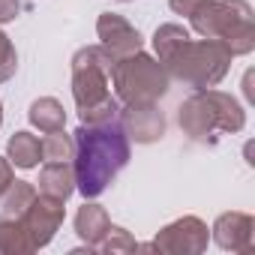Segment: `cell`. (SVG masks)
Returning <instances> with one entry per match:
<instances>
[{
    "mask_svg": "<svg viewBox=\"0 0 255 255\" xmlns=\"http://www.w3.org/2000/svg\"><path fill=\"white\" fill-rule=\"evenodd\" d=\"M114 57L102 45H84L72 54V96L81 123L117 120L120 102L111 96Z\"/></svg>",
    "mask_w": 255,
    "mask_h": 255,
    "instance_id": "cell-2",
    "label": "cell"
},
{
    "mask_svg": "<svg viewBox=\"0 0 255 255\" xmlns=\"http://www.w3.org/2000/svg\"><path fill=\"white\" fill-rule=\"evenodd\" d=\"M120 126L129 141L135 144H153L165 135V114L156 108V102H135L123 105L117 114Z\"/></svg>",
    "mask_w": 255,
    "mask_h": 255,
    "instance_id": "cell-9",
    "label": "cell"
},
{
    "mask_svg": "<svg viewBox=\"0 0 255 255\" xmlns=\"http://www.w3.org/2000/svg\"><path fill=\"white\" fill-rule=\"evenodd\" d=\"M207 3V0H168V6H171V12H177V15H192V12H198L201 6Z\"/></svg>",
    "mask_w": 255,
    "mask_h": 255,
    "instance_id": "cell-22",
    "label": "cell"
},
{
    "mask_svg": "<svg viewBox=\"0 0 255 255\" xmlns=\"http://www.w3.org/2000/svg\"><path fill=\"white\" fill-rule=\"evenodd\" d=\"M189 21L204 39H219L231 57L255 48V15L246 0H207L198 12L189 15Z\"/></svg>",
    "mask_w": 255,
    "mask_h": 255,
    "instance_id": "cell-4",
    "label": "cell"
},
{
    "mask_svg": "<svg viewBox=\"0 0 255 255\" xmlns=\"http://www.w3.org/2000/svg\"><path fill=\"white\" fill-rule=\"evenodd\" d=\"M12 180H15V174H12V162H9L6 156H0V195L9 189Z\"/></svg>",
    "mask_w": 255,
    "mask_h": 255,
    "instance_id": "cell-24",
    "label": "cell"
},
{
    "mask_svg": "<svg viewBox=\"0 0 255 255\" xmlns=\"http://www.w3.org/2000/svg\"><path fill=\"white\" fill-rule=\"evenodd\" d=\"M120 3H129V0H120Z\"/></svg>",
    "mask_w": 255,
    "mask_h": 255,
    "instance_id": "cell-26",
    "label": "cell"
},
{
    "mask_svg": "<svg viewBox=\"0 0 255 255\" xmlns=\"http://www.w3.org/2000/svg\"><path fill=\"white\" fill-rule=\"evenodd\" d=\"M6 159L18 168H36L42 162V141L21 129L6 141Z\"/></svg>",
    "mask_w": 255,
    "mask_h": 255,
    "instance_id": "cell-14",
    "label": "cell"
},
{
    "mask_svg": "<svg viewBox=\"0 0 255 255\" xmlns=\"http://www.w3.org/2000/svg\"><path fill=\"white\" fill-rule=\"evenodd\" d=\"M210 231H213L216 246L225 252H252L255 246V219L249 213H240V210L222 213L216 216Z\"/></svg>",
    "mask_w": 255,
    "mask_h": 255,
    "instance_id": "cell-11",
    "label": "cell"
},
{
    "mask_svg": "<svg viewBox=\"0 0 255 255\" xmlns=\"http://www.w3.org/2000/svg\"><path fill=\"white\" fill-rule=\"evenodd\" d=\"M21 12V0H0V24L15 21Z\"/></svg>",
    "mask_w": 255,
    "mask_h": 255,
    "instance_id": "cell-23",
    "label": "cell"
},
{
    "mask_svg": "<svg viewBox=\"0 0 255 255\" xmlns=\"http://www.w3.org/2000/svg\"><path fill=\"white\" fill-rule=\"evenodd\" d=\"M18 69V54H15V45L9 42V36L0 30V84L9 81Z\"/></svg>",
    "mask_w": 255,
    "mask_h": 255,
    "instance_id": "cell-21",
    "label": "cell"
},
{
    "mask_svg": "<svg viewBox=\"0 0 255 255\" xmlns=\"http://www.w3.org/2000/svg\"><path fill=\"white\" fill-rule=\"evenodd\" d=\"M27 117H30V123L36 126V129H42V132L63 129V123H66V111H63V105H60L54 96H39V99L30 105Z\"/></svg>",
    "mask_w": 255,
    "mask_h": 255,
    "instance_id": "cell-15",
    "label": "cell"
},
{
    "mask_svg": "<svg viewBox=\"0 0 255 255\" xmlns=\"http://www.w3.org/2000/svg\"><path fill=\"white\" fill-rule=\"evenodd\" d=\"M72 171H75V189L87 198H99L114 177L129 165V138H126L120 120L108 123H81L72 132Z\"/></svg>",
    "mask_w": 255,
    "mask_h": 255,
    "instance_id": "cell-1",
    "label": "cell"
},
{
    "mask_svg": "<svg viewBox=\"0 0 255 255\" xmlns=\"http://www.w3.org/2000/svg\"><path fill=\"white\" fill-rule=\"evenodd\" d=\"M96 33H99V45L114 60L141 51V33L117 12H102L96 18Z\"/></svg>",
    "mask_w": 255,
    "mask_h": 255,
    "instance_id": "cell-10",
    "label": "cell"
},
{
    "mask_svg": "<svg viewBox=\"0 0 255 255\" xmlns=\"http://www.w3.org/2000/svg\"><path fill=\"white\" fill-rule=\"evenodd\" d=\"M108 225H111V219H108L105 207L93 204V198H87L84 207H78V213H75V234L84 240V246H87L90 252L99 246V240L105 237Z\"/></svg>",
    "mask_w": 255,
    "mask_h": 255,
    "instance_id": "cell-12",
    "label": "cell"
},
{
    "mask_svg": "<svg viewBox=\"0 0 255 255\" xmlns=\"http://www.w3.org/2000/svg\"><path fill=\"white\" fill-rule=\"evenodd\" d=\"M138 249V243H135V237L126 231V228H120V225H108V231H105V237L99 240V246H96V252H105V255H120V252H135Z\"/></svg>",
    "mask_w": 255,
    "mask_h": 255,
    "instance_id": "cell-20",
    "label": "cell"
},
{
    "mask_svg": "<svg viewBox=\"0 0 255 255\" xmlns=\"http://www.w3.org/2000/svg\"><path fill=\"white\" fill-rule=\"evenodd\" d=\"M207 240H210L207 222H201L198 216H180L138 249H153V252H168V255H201L207 249Z\"/></svg>",
    "mask_w": 255,
    "mask_h": 255,
    "instance_id": "cell-7",
    "label": "cell"
},
{
    "mask_svg": "<svg viewBox=\"0 0 255 255\" xmlns=\"http://www.w3.org/2000/svg\"><path fill=\"white\" fill-rule=\"evenodd\" d=\"M0 126H3V102H0Z\"/></svg>",
    "mask_w": 255,
    "mask_h": 255,
    "instance_id": "cell-25",
    "label": "cell"
},
{
    "mask_svg": "<svg viewBox=\"0 0 255 255\" xmlns=\"http://www.w3.org/2000/svg\"><path fill=\"white\" fill-rule=\"evenodd\" d=\"M63 216H66L63 201H57V198H51V195L36 192V198L30 201V207L18 216V222H21L24 234H27V237H30V243H33V252H36V249H42V246H48V243L54 240L57 228L63 225Z\"/></svg>",
    "mask_w": 255,
    "mask_h": 255,
    "instance_id": "cell-8",
    "label": "cell"
},
{
    "mask_svg": "<svg viewBox=\"0 0 255 255\" xmlns=\"http://www.w3.org/2000/svg\"><path fill=\"white\" fill-rule=\"evenodd\" d=\"M39 192L42 195H51L57 201H66L72 192H75V171L69 162H48L42 171H39Z\"/></svg>",
    "mask_w": 255,
    "mask_h": 255,
    "instance_id": "cell-13",
    "label": "cell"
},
{
    "mask_svg": "<svg viewBox=\"0 0 255 255\" xmlns=\"http://www.w3.org/2000/svg\"><path fill=\"white\" fill-rule=\"evenodd\" d=\"M36 198V186L27 183V180H12L9 189L0 195V219H18L30 201Z\"/></svg>",
    "mask_w": 255,
    "mask_h": 255,
    "instance_id": "cell-16",
    "label": "cell"
},
{
    "mask_svg": "<svg viewBox=\"0 0 255 255\" xmlns=\"http://www.w3.org/2000/svg\"><path fill=\"white\" fill-rule=\"evenodd\" d=\"M168 84H171V75L165 72V66L144 51H135L129 57L114 60L111 87H114L117 102H123V105L159 102L168 93Z\"/></svg>",
    "mask_w": 255,
    "mask_h": 255,
    "instance_id": "cell-6",
    "label": "cell"
},
{
    "mask_svg": "<svg viewBox=\"0 0 255 255\" xmlns=\"http://www.w3.org/2000/svg\"><path fill=\"white\" fill-rule=\"evenodd\" d=\"M33 252L30 237L18 219H0V255H27Z\"/></svg>",
    "mask_w": 255,
    "mask_h": 255,
    "instance_id": "cell-17",
    "label": "cell"
},
{
    "mask_svg": "<svg viewBox=\"0 0 255 255\" xmlns=\"http://www.w3.org/2000/svg\"><path fill=\"white\" fill-rule=\"evenodd\" d=\"M162 66L174 81L192 90H207L228 75L231 51L219 39H186Z\"/></svg>",
    "mask_w": 255,
    "mask_h": 255,
    "instance_id": "cell-5",
    "label": "cell"
},
{
    "mask_svg": "<svg viewBox=\"0 0 255 255\" xmlns=\"http://www.w3.org/2000/svg\"><path fill=\"white\" fill-rule=\"evenodd\" d=\"M72 150H75L72 135H66L63 129L45 132V138H42V159L45 162H69Z\"/></svg>",
    "mask_w": 255,
    "mask_h": 255,
    "instance_id": "cell-19",
    "label": "cell"
},
{
    "mask_svg": "<svg viewBox=\"0 0 255 255\" xmlns=\"http://www.w3.org/2000/svg\"><path fill=\"white\" fill-rule=\"evenodd\" d=\"M189 39V30L183 24H159L156 33H153V51H156V60L165 63L183 42Z\"/></svg>",
    "mask_w": 255,
    "mask_h": 255,
    "instance_id": "cell-18",
    "label": "cell"
},
{
    "mask_svg": "<svg viewBox=\"0 0 255 255\" xmlns=\"http://www.w3.org/2000/svg\"><path fill=\"white\" fill-rule=\"evenodd\" d=\"M177 123L180 129L198 141V144H213L216 132H240L246 126V111L243 105L222 90H195L186 102H180L177 108Z\"/></svg>",
    "mask_w": 255,
    "mask_h": 255,
    "instance_id": "cell-3",
    "label": "cell"
}]
</instances>
